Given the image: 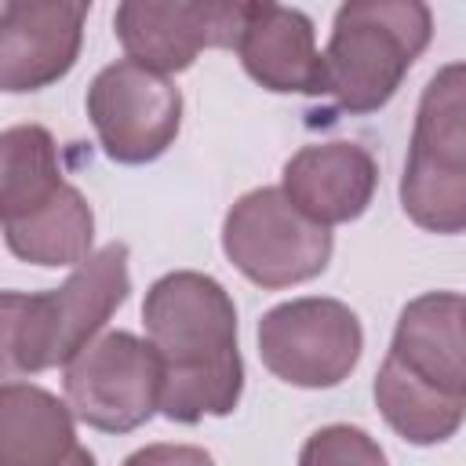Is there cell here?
Listing matches in <instances>:
<instances>
[{
  "label": "cell",
  "mask_w": 466,
  "mask_h": 466,
  "mask_svg": "<svg viewBox=\"0 0 466 466\" xmlns=\"http://www.w3.org/2000/svg\"><path fill=\"white\" fill-rule=\"evenodd\" d=\"M62 390L76 422L98 433H131L160 411V357L149 339L106 331L66 364Z\"/></svg>",
  "instance_id": "cell-7"
},
{
  "label": "cell",
  "mask_w": 466,
  "mask_h": 466,
  "mask_svg": "<svg viewBox=\"0 0 466 466\" xmlns=\"http://www.w3.org/2000/svg\"><path fill=\"white\" fill-rule=\"evenodd\" d=\"M84 0H7L0 7V87L7 95L58 84L80 58Z\"/></svg>",
  "instance_id": "cell-10"
},
{
  "label": "cell",
  "mask_w": 466,
  "mask_h": 466,
  "mask_svg": "<svg viewBox=\"0 0 466 466\" xmlns=\"http://www.w3.org/2000/svg\"><path fill=\"white\" fill-rule=\"evenodd\" d=\"M400 208L426 233H466V62L441 66L419 95Z\"/></svg>",
  "instance_id": "cell-4"
},
{
  "label": "cell",
  "mask_w": 466,
  "mask_h": 466,
  "mask_svg": "<svg viewBox=\"0 0 466 466\" xmlns=\"http://www.w3.org/2000/svg\"><path fill=\"white\" fill-rule=\"evenodd\" d=\"M4 240L22 262L58 269L80 266L95 255V211L87 197L66 182V189L40 211L18 222H4Z\"/></svg>",
  "instance_id": "cell-16"
},
{
  "label": "cell",
  "mask_w": 466,
  "mask_h": 466,
  "mask_svg": "<svg viewBox=\"0 0 466 466\" xmlns=\"http://www.w3.org/2000/svg\"><path fill=\"white\" fill-rule=\"evenodd\" d=\"M462 328H466V299H462Z\"/></svg>",
  "instance_id": "cell-21"
},
{
  "label": "cell",
  "mask_w": 466,
  "mask_h": 466,
  "mask_svg": "<svg viewBox=\"0 0 466 466\" xmlns=\"http://www.w3.org/2000/svg\"><path fill=\"white\" fill-rule=\"evenodd\" d=\"M222 251L251 284L280 291L320 277L335 240L331 229L306 218L280 186H258L226 211Z\"/></svg>",
  "instance_id": "cell-5"
},
{
  "label": "cell",
  "mask_w": 466,
  "mask_h": 466,
  "mask_svg": "<svg viewBox=\"0 0 466 466\" xmlns=\"http://www.w3.org/2000/svg\"><path fill=\"white\" fill-rule=\"evenodd\" d=\"M299 466H386V451L368 430L350 422H331L306 437L299 451Z\"/></svg>",
  "instance_id": "cell-18"
},
{
  "label": "cell",
  "mask_w": 466,
  "mask_h": 466,
  "mask_svg": "<svg viewBox=\"0 0 466 466\" xmlns=\"http://www.w3.org/2000/svg\"><path fill=\"white\" fill-rule=\"evenodd\" d=\"M390 353L422 382L466 400L462 295L426 291V295L411 299L397 317Z\"/></svg>",
  "instance_id": "cell-13"
},
{
  "label": "cell",
  "mask_w": 466,
  "mask_h": 466,
  "mask_svg": "<svg viewBox=\"0 0 466 466\" xmlns=\"http://www.w3.org/2000/svg\"><path fill=\"white\" fill-rule=\"evenodd\" d=\"M66 189L58 146L40 124H11L0 135V218L18 222Z\"/></svg>",
  "instance_id": "cell-17"
},
{
  "label": "cell",
  "mask_w": 466,
  "mask_h": 466,
  "mask_svg": "<svg viewBox=\"0 0 466 466\" xmlns=\"http://www.w3.org/2000/svg\"><path fill=\"white\" fill-rule=\"evenodd\" d=\"M146 339L160 357V415L182 426L222 419L240 404L244 360L229 291L197 269H175L149 284L142 302Z\"/></svg>",
  "instance_id": "cell-1"
},
{
  "label": "cell",
  "mask_w": 466,
  "mask_h": 466,
  "mask_svg": "<svg viewBox=\"0 0 466 466\" xmlns=\"http://www.w3.org/2000/svg\"><path fill=\"white\" fill-rule=\"evenodd\" d=\"M244 4L229 0H124L113 33L131 62L164 76L182 73L208 47H237Z\"/></svg>",
  "instance_id": "cell-9"
},
{
  "label": "cell",
  "mask_w": 466,
  "mask_h": 466,
  "mask_svg": "<svg viewBox=\"0 0 466 466\" xmlns=\"http://www.w3.org/2000/svg\"><path fill=\"white\" fill-rule=\"evenodd\" d=\"M244 73L273 95H324V55L306 11L244 4L237 47Z\"/></svg>",
  "instance_id": "cell-12"
},
{
  "label": "cell",
  "mask_w": 466,
  "mask_h": 466,
  "mask_svg": "<svg viewBox=\"0 0 466 466\" xmlns=\"http://www.w3.org/2000/svg\"><path fill=\"white\" fill-rule=\"evenodd\" d=\"M280 189L306 218L331 229L371 208L379 164L360 142H313L284 160Z\"/></svg>",
  "instance_id": "cell-11"
},
{
  "label": "cell",
  "mask_w": 466,
  "mask_h": 466,
  "mask_svg": "<svg viewBox=\"0 0 466 466\" xmlns=\"http://www.w3.org/2000/svg\"><path fill=\"white\" fill-rule=\"evenodd\" d=\"M76 448V415L66 400L33 382L0 386V466H66Z\"/></svg>",
  "instance_id": "cell-14"
},
{
  "label": "cell",
  "mask_w": 466,
  "mask_h": 466,
  "mask_svg": "<svg viewBox=\"0 0 466 466\" xmlns=\"http://www.w3.org/2000/svg\"><path fill=\"white\" fill-rule=\"evenodd\" d=\"M124 466H215V459L197 444H146L131 451Z\"/></svg>",
  "instance_id": "cell-19"
},
{
  "label": "cell",
  "mask_w": 466,
  "mask_h": 466,
  "mask_svg": "<svg viewBox=\"0 0 466 466\" xmlns=\"http://www.w3.org/2000/svg\"><path fill=\"white\" fill-rule=\"evenodd\" d=\"M364 353L360 317L328 295L280 302L258 320V357L269 375L299 390H331Z\"/></svg>",
  "instance_id": "cell-6"
},
{
  "label": "cell",
  "mask_w": 466,
  "mask_h": 466,
  "mask_svg": "<svg viewBox=\"0 0 466 466\" xmlns=\"http://www.w3.org/2000/svg\"><path fill=\"white\" fill-rule=\"evenodd\" d=\"M84 106L102 153L127 167L160 160L182 127V91L171 76L131 58H116L98 69Z\"/></svg>",
  "instance_id": "cell-8"
},
{
  "label": "cell",
  "mask_w": 466,
  "mask_h": 466,
  "mask_svg": "<svg viewBox=\"0 0 466 466\" xmlns=\"http://www.w3.org/2000/svg\"><path fill=\"white\" fill-rule=\"evenodd\" d=\"M371 393H375V404H379V415L386 419V426L415 448L444 444L466 422L462 397H451V393L422 382L393 353H386V360L379 364Z\"/></svg>",
  "instance_id": "cell-15"
},
{
  "label": "cell",
  "mask_w": 466,
  "mask_h": 466,
  "mask_svg": "<svg viewBox=\"0 0 466 466\" xmlns=\"http://www.w3.org/2000/svg\"><path fill=\"white\" fill-rule=\"evenodd\" d=\"M66 466H95V455H91L87 448H76V451H73V459H69Z\"/></svg>",
  "instance_id": "cell-20"
},
{
  "label": "cell",
  "mask_w": 466,
  "mask_h": 466,
  "mask_svg": "<svg viewBox=\"0 0 466 466\" xmlns=\"http://www.w3.org/2000/svg\"><path fill=\"white\" fill-rule=\"evenodd\" d=\"M127 244L109 240L87 262H80L66 284L36 295H0V350L4 375H40L76 360L106 328V320L127 302Z\"/></svg>",
  "instance_id": "cell-2"
},
{
  "label": "cell",
  "mask_w": 466,
  "mask_h": 466,
  "mask_svg": "<svg viewBox=\"0 0 466 466\" xmlns=\"http://www.w3.org/2000/svg\"><path fill=\"white\" fill-rule=\"evenodd\" d=\"M433 11L419 0H350L335 11L324 47V95L350 113L382 109L430 47Z\"/></svg>",
  "instance_id": "cell-3"
}]
</instances>
